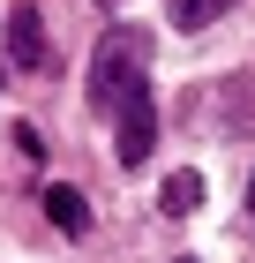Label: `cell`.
<instances>
[{
    "label": "cell",
    "mask_w": 255,
    "mask_h": 263,
    "mask_svg": "<svg viewBox=\"0 0 255 263\" xmlns=\"http://www.w3.org/2000/svg\"><path fill=\"white\" fill-rule=\"evenodd\" d=\"M90 105L120 121V165H143L158 143V105H150V30L113 23L90 53Z\"/></svg>",
    "instance_id": "6da1fadb"
},
{
    "label": "cell",
    "mask_w": 255,
    "mask_h": 263,
    "mask_svg": "<svg viewBox=\"0 0 255 263\" xmlns=\"http://www.w3.org/2000/svg\"><path fill=\"white\" fill-rule=\"evenodd\" d=\"M8 61L23 68V76H45V23L30 0H15L8 8Z\"/></svg>",
    "instance_id": "7a4b0ae2"
},
{
    "label": "cell",
    "mask_w": 255,
    "mask_h": 263,
    "mask_svg": "<svg viewBox=\"0 0 255 263\" xmlns=\"http://www.w3.org/2000/svg\"><path fill=\"white\" fill-rule=\"evenodd\" d=\"M45 218L60 226V233H90V203H83V188H68V181H45Z\"/></svg>",
    "instance_id": "3957f363"
},
{
    "label": "cell",
    "mask_w": 255,
    "mask_h": 263,
    "mask_svg": "<svg viewBox=\"0 0 255 263\" xmlns=\"http://www.w3.org/2000/svg\"><path fill=\"white\" fill-rule=\"evenodd\" d=\"M158 203H165V218H188V211H195V203H203V173H173V181H165V196H158Z\"/></svg>",
    "instance_id": "277c9868"
},
{
    "label": "cell",
    "mask_w": 255,
    "mask_h": 263,
    "mask_svg": "<svg viewBox=\"0 0 255 263\" xmlns=\"http://www.w3.org/2000/svg\"><path fill=\"white\" fill-rule=\"evenodd\" d=\"M165 8H173V23H180V30H203V23H218L233 0H165Z\"/></svg>",
    "instance_id": "5b68a950"
},
{
    "label": "cell",
    "mask_w": 255,
    "mask_h": 263,
    "mask_svg": "<svg viewBox=\"0 0 255 263\" xmlns=\"http://www.w3.org/2000/svg\"><path fill=\"white\" fill-rule=\"evenodd\" d=\"M248 218H255V181H248Z\"/></svg>",
    "instance_id": "8992f818"
}]
</instances>
